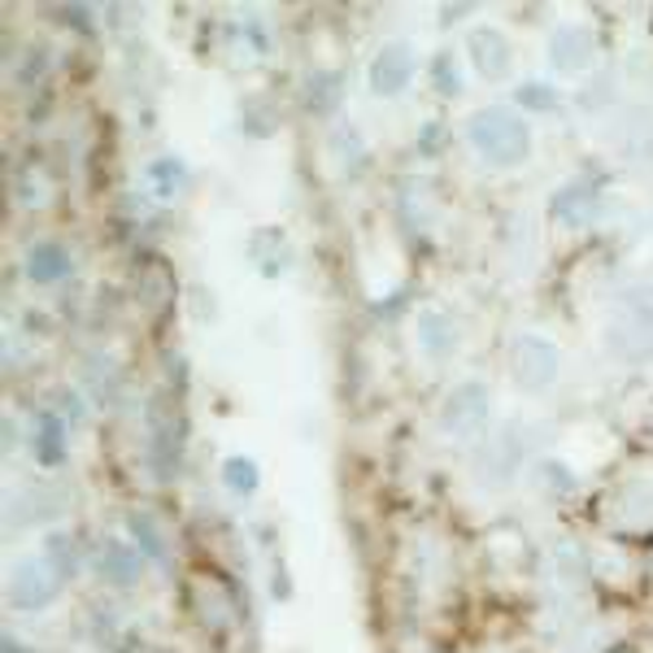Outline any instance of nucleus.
I'll return each instance as SVG.
<instances>
[{
  "label": "nucleus",
  "instance_id": "412c9836",
  "mask_svg": "<svg viewBox=\"0 0 653 653\" xmlns=\"http://www.w3.org/2000/svg\"><path fill=\"white\" fill-rule=\"evenodd\" d=\"M514 101L527 105V109H557V92L550 83H523V88H514Z\"/></svg>",
  "mask_w": 653,
  "mask_h": 653
},
{
  "label": "nucleus",
  "instance_id": "6e6552de",
  "mask_svg": "<svg viewBox=\"0 0 653 653\" xmlns=\"http://www.w3.org/2000/svg\"><path fill=\"white\" fill-rule=\"evenodd\" d=\"M475 466H479V484H493V488L514 484V475L523 466V436H518V427H502L497 436H488L479 445V462Z\"/></svg>",
  "mask_w": 653,
  "mask_h": 653
},
{
  "label": "nucleus",
  "instance_id": "4468645a",
  "mask_svg": "<svg viewBox=\"0 0 653 653\" xmlns=\"http://www.w3.org/2000/svg\"><path fill=\"white\" fill-rule=\"evenodd\" d=\"M97 566H101V575L109 584H122V588H131L140 580V553L131 550L127 541H105Z\"/></svg>",
  "mask_w": 653,
  "mask_h": 653
},
{
  "label": "nucleus",
  "instance_id": "f257e3e1",
  "mask_svg": "<svg viewBox=\"0 0 653 653\" xmlns=\"http://www.w3.org/2000/svg\"><path fill=\"white\" fill-rule=\"evenodd\" d=\"M466 145L479 152L488 166H523L532 157V127L518 109L484 105L466 118Z\"/></svg>",
  "mask_w": 653,
  "mask_h": 653
},
{
  "label": "nucleus",
  "instance_id": "423d86ee",
  "mask_svg": "<svg viewBox=\"0 0 653 653\" xmlns=\"http://www.w3.org/2000/svg\"><path fill=\"white\" fill-rule=\"evenodd\" d=\"M57 588H61V575L49 566V557H22L9 571V605L13 610L36 614L57 597Z\"/></svg>",
  "mask_w": 653,
  "mask_h": 653
},
{
  "label": "nucleus",
  "instance_id": "ddd939ff",
  "mask_svg": "<svg viewBox=\"0 0 653 653\" xmlns=\"http://www.w3.org/2000/svg\"><path fill=\"white\" fill-rule=\"evenodd\" d=\"M27 275L36 279V284H61L66 275H70V249L61 245V240H52V236H44V240H36L31 249H27Z\"/></svg>",
  "mask_w": 653,
  "mask_h": 653
},
{
  "label": "nucleus",
  "instance_id": "0eeeda50",
  "mask_svg": "<svg viewBox=\"0 0 653 653\" xmlns=\"http://www.w3.org/2000/svg\"><path fill=\"white\" fill-rule=\"evenodd\" d=\"M550 61L557 75H584L597 61V31L588 22H562L550 36Z\"/></svg>",
  "mask_w": 653,
  "mask_h": 653
},
{
  "label": "nucleus",
  "instance_id": "6ab92c4d",
  "mask_svg": "<svg viewBox=\"0 0 653 653\" xmlns=\"http://www.w3.org/2000/svg\"><path fill=\"white\" fill-rule=\"evenodd\" d=\"M432 83L441 88V97H462V70H457L453 52H441L432 61Z\"/></svg>",
  "mask_w": 653,
  "mask_h": 653
},
{
  "label": "nucleus",
  "instance_id": "1a4fd4ad",
  "mask_svg": "<svg viewBox=\"0 0 653 653\" xmlns=\"http://www.w3.org/2000/svg\"><path fill=\"white\" fill-rule=\"evenodd\" d=\"M409 79H414V49L405 40H388L366 66V83L375 97H397L409 88Z\"/></svg>",
  "mask_w": 653,
  "mask_h": 653
},
{
  "label": "nucleus",
  "instance_id": "f3484780",
  "mask_svg": "<svg viewBox=\"0 0 653 653\" xmlns=\"http://www.w3.org/2000/svg\"><path fill=\"white\" fill-rule=\"evenodd\" d=\"M222 484H227L231 493H240V497H253L257 484H261V475H257V466H253L249 457H227V462H222Z\"/></svg>",
  "mask_w": 653,
  "mask_h": 653
},
{
  "label": "nucleus",
  "instance_id": "20e7f679",
  "mask_svg": "<svg viewBox=\"0 0 653 653\" xmlns=\"http://www.w3.org/2000/svg\"><path fill=\"white\" fill-rule=\"evenodd\" d=\"M505 362H509V379L523 388V393H550L562 375V353L550 336H536V332H523L509 340L505 349Z\"/></svg>",
  "mask_w": 653,
  "mask_h": 653
},
{
  "label": "nucleus",
  "instance_id": "a211bd4d",
  "mask_svg": "<svg viewBox=\"0 0 653 653\" xmlns=\"http://www.w3.org/2000/svg\"><path fill=\"white\" fill-rule=\"evenodd\" d=\"M44 557H49V566L61 575V580H70L75 571H79V553H75V541L66 536V532H57L49 536V545H44Z\"/></svg>",
  "mask_w": 653,
  "mask_h": 653
},
{
  "label": "nucleus",
  "instance_id": "dca6fc26",
  "mask_svg": "<svg viewBox=\"0 0 653 653\" xmlns=\"http://www.w3.org/2000/svg\"><path fill=\"white\" fill-rule=\"evenodd\" d=\"M113 379H118V370L109 366V357H88L83 362V388L101 405H109V397H113Z\"/></svg>",
  "mask_w": 653,
  "mask_h": 653
},
{
  "label": "nucleus",
  "instance_id": "f03ea898",
  "mask_svg": "<svg viewBox=\"0 0 653 653\" xmlns=\"http://www.w3.org/2000/svg\"><path fill=\"white\" fill-rule=\"evenodd\" d=\"M605 349L619 362H653V284L619 293L605 318Z\"/></svg>",
  "mask_w": 653,
  "mask_h": 653
},
{
  "label": "nucleus",
  "instance_id": "9b49d317",
  "mask_svg": "<svg viewBox=\"0 0 653 653\" xmlns=\"http://www.w3.org/2000/svg\"><path fill=\"white\" fill-rule=\"evenodd\" d=\"M414 332H418V349H423L427 362H445V357H453V349H457V327H453L449 314L436 309V305L418 309Z\"/></svg>",
  "mask_w": 653,
  "mask_h": 653
},
{
  "label": "nucleus",
  "instance_id": "4be33fe9",
  "mask_svg": "<svg viewBox=\"0 0 653 653\" xmlns=\"http://www.w3.org/2000/svg\"><path fill=\"white\" fill-rule=\"evenodd\" d=\"M131 532L140 536V545H145L149 557H166V541H161V532L149 527V514H131Z\"/></svg>",
  "mask_w": 653,
  "mask_h": 653
},
{
  "label": "nucleus",
  "instance_id": "aec40b11",
  "mask_svg": "<svg viewBox=\"0 0 653 653\" xmlns=\"http://www.w3.org/2000/svg\"><path fill=\"white\" fill-rule=\"evenodd\" d=\"M149 175H152V184L161 188V197H175V188H179V184L188 179V170H184V166H179L175 157H166V161H157V166H152Z\"/></svg>",
  "mask_w": 653,
  "mask_h": 653
},
{
  "label": "nucleus",
  "instance_id": "39448f33",
  "mask_svg": "<svg viewBox=\"0 0 653 653\" xmlns=\"http://www.w3.org/2000/svg\"><path fill=\"white\" fill-rule=\"evenodd\" d=\"M488 414H493L488 384L462 379L449 397H445V405H441V432L453 436V441H479L484 427H488Z\"/></svg>",
  "mask_w": 653,
  "mask_h": 653
},
{
  "label": "nucleus",
  "instance_id": "9d476101",
  "mask_svg": "<svg viewBox=\"0 0 653 653\" xmlns=\"http://www.w3.org/2000/svg\"><path fill=\"white\" fill-rule=\"evenodd\" d=\"M466 57H471V70L488 83H502L505 75L514 70V52L497 27H471L466 36Z\"/></svg>",
  "mask_w": 653,
  "mask_h": 653
},
{
  "label": "nucleus",
  "instance_id": "2eb2a0df",
  "mask_svg": "<svg viewBox=\"0 0 653 653\" xmlns=\"http://www.w3.org/2000/svg\"><path fill=\"white\" fill-rule=\"evenodd\" d=\"M36 457H40V466H61V457H66V427H61V418L44 409L40 414V427H36Z\"/></svg>",
  "mask_w": 653,
  "mask_h": 653
},
{
  "label": "nucleus",
  "instance_id": "f8f14e48",
  "mask_svg": "<svg viewBox=\"0 0 653 653\" xmlns=\"http://www.w3.org/2000/svg\"><path fill=\"white\" fill-rule=\"evenodd\" d=\"M553 218L562 222V227H584L588 218H597V209H602V197H597V188L593 184H566L557 197H553Z\"/></svg>",
  "mask_w": 653,
  "mask_h": 653
},
{
  "label": "nucleus",
  "instance_id": "5701e85b",
  "mask_svg": "<svg viewBox=\"0 0 653 653\" xmlns=\"http://www.w3.org/2000/svg\"><path fill=\"white\" fill-rule=\"evenodd\" d=\"M0 653H27V650H22L13 636H4V641H0Z\"/></svg>",
  "mask_w": 653,
  "mask_h": 653
},
{
  "label": "nucleus",
  "instance_id": "7ed1b4c3",
  "mask_svg": "<svg viewBox=\"0 0 653 653\" xmlns=\"http://www.w3.org/2000/svg\"><path fill=\"white\" fill-rule=\"evenodd\" d=\"M184 445H188V414L184 402L166 388L149 397V471L157 484H170L184 466Z\"/></svg>",
  "mask_w": 653,
  "mask_h": 653
}]
</instances>
